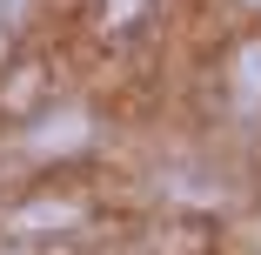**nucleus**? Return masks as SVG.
<instances>
[{
    "mask_svg": "<svg viewBox=\"0 0 261 255\" xmlns=\"http://www.w3.org/2000/svg\"><path fill=\"white\" fill-rule=\"evenodd\" d=\"M81 134H87V121H81V114H61V121H47V128H40L34 148H40V155H54V148H81Z\"/></svg>",
    "mask_w": 261,
    "mask_h": 255,
    "instance_id": "f257e3e1",
    "label": "nucleus"
},
{
    "mask_svg": "<svg viewBox=\"0 0 261 255\" xmlns=\"http://www.w3.org/2000/svg\"><path fill=\"white\" fill-rule=\"evenodd\" d=\"M241 94L261 101V47H241Z\"/></svg>",
    "mask_w": 261,
    "mask_h": 255,
    "instance_id": "f03ea898",
    "label": "nucleus"
},
{
    "mask_svg": "<svg viewBox=\"0 0 261 255\" xmlns=\"http://www.w3.org/2000/svg\"><path fill=\"white\" fill-rule=\"evenodd\" d=\"M61 222H74V208H61V201H54V208H27V215H20V228H61Z\"/></svg>",
    "mask_w": 261,
    "mask_h": 255,
    "instance_id": "7ed1b4c3",
    "label": "nucleus"
},
{
    "mask_svg": "<svg viewBox=\"0 0 261 255\" xmlns=\"http://www.w3.org/2000/svg\"><path fill=\"white\" fill-rule=\"evenodd\" d=\"M27 14V0H0V20H20Z\"/></svg>",
    "mask_w": 261,
    "mask_h": 255,
    "instance_id": "20e7f679",
    "label": "nucleus"
}]
</instances>
